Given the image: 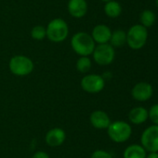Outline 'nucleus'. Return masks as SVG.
Listing matches in <instances>:
<instances>
[{
    "label": "nucleus",
    "mask_w": 158,
    "mask_h": 158,
    "mask_svg": "<svg viewBox=\"0 0 158 158\" xmlns=\"http://www.w3.org/2000/svg\"><path fill=\"white\" fill-rule=\"evenodd\" d=\"M71 46L80 56H88L89 55H92L96 45L91 35L80 31L73 35L71 39Z\"/></svg>",
    "instance_id": "obj_1"
},
{
    "label": "nucleus",
    "mask_w": 158,
    "mask_h": 158,
    "mask_svg": "<svg viewBox=\"0 0 158 158\" xmlns=\"http://www.w3.org/2000/svg\"><path fill=\"white\" fill-rule=\"evenodd\" d=\"M148 113H149V118L152 120V122L155 125L158 126V104L153 106L150 111H148Z\"/></svg>",
    "instance_id": "obj_21"
},
{
    "label": "nucleus",
    "mask_w": 158,
    "mask_h": 158,
    "mask_svg": "<svg viewBox=\"0 0 158 158\" xmlns=\"http://www.w3.org/2000/svg\"><path fill=\"white\" fill-rule=\"evenodd\" d=\"M32 158H49V156L47 153H45L43 151H37L33 155Z\"/></svg>",
    "instance_id": "obj_23"
},
{
    "label": "nucleus",
    "mask_w": 158,
    "mask_h": 158,
    "mask_svg": "<svg viewBox=\"0 0 158 158\" xmlns=\"http://www.w3.org/2000/svg\"><path fill=\"white\" fill-rule=\"evenodd\" d=\"M107 133L113 142L121 143L127 142L130 138L132 129L131 126L125 121H115L110 124L107 129Z\"/></svg>",
    "instance_id": "obj_3"
},
{
    "label": "nucleus",
    "mask_w": 158,
    "mask_h": 158,
    "mask_svg": "<svg viewBox=\"0 0 158 158\" xmlns=\"http://www.w3.org/2000/svg\"><path fill=\"white\" fill-rule=\"evenodd\" d=\"M101 1H103V2H109V1H112V0H101Z\"/></svg>",
    "instance_id": "obj_25"
},
{
    "label": "nucleus",
    "mask_w": 158,
    "mask_h": 158,
    "mask_svg": "<svg viewBox=\"0 0 158 158\" xmlns=\"http://www.w3.org/2000/svg\"><path fill=\"white\" fill-rule=\"evenodd\" d=\"M146 158H158V153H150V155L147 156Z\"/></svg>",
    "instance_id": "obj_24"
},
{
    "label": "nucleus",
    "mask_w": 158,
    "mask_h": 158,
    "mask_svg": "<svg viewBox=\"0 0 158 158\" xmlns=\"http://www.w3.org/2000/svg\"><path fill=\"white\" fill-rule=\"evenodd\" d=\"M46 31L47 37L49 41L53 43H61L67 38L69 34V28L62 19H54L48 22Z\"/></svg>",
    "instance_id": "obj_2"
},
{
    "label": "nucleus",
    "mask_w": 158,
    "mask_h": 158,
    "mask_svg": "<svg viewBox=\"0 0 158 158\" xmlns=\"http://www.w3.org/2000/svg\"><path fill=\"white\" fill-rule=\"evenodd\" d=\"M90 158H113L112 155L104 150H97L92 153Z\"/></svg>",
    "instance_id": "obj_22"
},
{
    "label": "nucleus",
    "mask_w": 158,
    "mask_h": 158,
    "mask_svg": "<svg viewBox=\"0 0 158 158\" xmlns=\"http://www.w3.org/2000/svg\"><path fill=\"white\" fill-rule=\"evenodd\" d=\"M76 69L81 73H87L91 68V60L88 56H80L76 61Z\"/></svg>",
    "instance_id": "obj_19"
},
{
    "label": "nucleus",
    "mask_w": 158,
    "mask_h": 158,
    "mask_svg": "<svg viewBox=\"0 0 158 158\" xmlns=\"http://www.w3.org/2000/svg\"><path fill=\"white\" fill-rule=\"evenodd\" d=\"M104 12L110 18H117L120 16L122 12V6L118 2L112 0V1L106 2L104 6Z\"/></svg>",
    "instance_id": "obj_17"
},
{
    "label": "nucleus",
    "mask_w": 158,
    "mask_h": 158,
    "mask_svg": "<svg viewBox=\"0 0 158 158\" xmlns=\"http://www.w3.org/2000/svg\"><path fill=\"white\" fill-rule=\"evenodd\" d=\"M142 146L150 153H158V126L153 125L147 128L141 138Z\"/></svg>",
    "instance_id": "obj_8"
},
{
    "label": "nucleus",
    "mask_w": 158,
    "mask_h": 158,
    "mask_svg": "<svg viewBox=\"0 0 158 158\" xmlns=\"http://www.w3.org/2000/svg\"><path fill=\"white\" fill-rule=\"evenodd\" d=\"M111 35H112L111 29L104 24H99L95 26L91 33L92 39L94 40L95 43H98L99 44H108V42L110 41Z\"/></svg>",
    "instance_id": "obj_12"
},
{
    "label": "nucleus",
    "mask_w": 158,
    "mask_h": 158,
    "mask_svg": "<svg viewBox=\"0 0 158 158\" xmlns=\"http://www.w3.org/2000/svg\"><path fill=\"white\" fill-rule=\"evenodd\" d=\"M89 121L91 125L97 130H105L110 126L111 119L108 114L102 110H96L90 114Z\"/></svg>",
    "instance_id": "obj_10"
},
{
    "label": "nucleus",
    "mask_w": 158,
    "mask_h": 158,
    "mask_svg": "<svg viewBox=\"0 0 158 158\" xmlns=\"http://www.w3.org/2000/svg\"><path fill=\"white\" fill-rule=\"evenodd\" d=\"M153 86L148 82H139L133 87L131 91L132 97L139 102L148 101L153 96Z\"/></svg>",
    "instance_id": "obj_9"
},
{
    "label": "nucleus",
    "mask_w": 158,
    "mask_h": 158,
    "mask_svg": "<svg viewBox=\"0 0 158 158\" xmlns=\"http://www.w3.org/2000/svg\"><path fill=\"white\" fill-rule=\"evenodd\" d=\"M109 42L113 47H121L127 43V33L123 30H115L112 32Z\"/></svg>",
    "instance_id": "obj_16"
},
{
    "label": "nucleus",
    "mask_w": 158,
    "mask_h": 158,
    "mask_svg": "<svg viewBox=\"0 0 158 158\" xmlns=\"http://www.w3.org/2000/svg\"><path fill=\"white\" fill-rule=\"evenodd\" d=\"M124 158H146L145 149L139 144H131L124 151Z\"/></svg>",
    "instance_id": "obj_15"
},
{
    "label": "nucleus",
    "mask_w": 158,
    "mask_h": 158,
    "mask_svg": "<svg viewBox=\"0 0 158 158\" xmlns=\"http://www.w3.org/2000/svg\"><path fill=\"white\" fill-rule=\"evenodd\" d=\"M148 118H149L148 110L144 107H142V106L134 107L129 113V121L135 125H141V124L144 123Z\"/></svg>",
    "instance_id": "obj_14"
},
{
    "label": "nucleus",
    "mask_w": 158,
    "mask_h": 158,
    "mask_svg": "<svg viewBox=\"0 0 158 158\" xmlns=\"http://www.w3.org/2000/svg\"><path fill=\"white\" fill-rule=\"evenodd\" d=\"M156 6H158V0H156Z\"/></svg>",
    "instance_id": "obj_26"
},
{
    "label": "nucleus",
    "mask_w": 158,
    "mask_h": 158,
    "mask_svg": "<svg viewBox=\"0 0 158 158\" xmlns=\"http://www.w3.org/2000/svg\"><path fill=\"white\" fill-rule=\"evenodd\" d=\"M67 9L72 17L80 19L87 14L88 3L86 0H69Z\"/></svg>",
    "instance_id": "obj_13"
},
{
    "label": "nucleus",
    "mask_w": 158,
    "mask_h": 158,
    "mask_svg": "<svg viewBox=\"0 0 158 158\" xmlns=\"http://www.w3.org/2000/svg\"><path fill=\"white\" fill-rule=\"evenodd\" d=\"M140 19H141L142 25L143 27H145V28L151 27L152 25H154V23L156 21V14L152 10L146 9L142 12Z\"/></svg>",
    "instance_id": "obj_18"
},
{
    "label": "nucleus",
    "mask_w": 158,
    "mask_h": 158,
    "mask_svg": "<svg viewBox=\"0 0 158 158\" xmlns=\"http://www.w3.org/2000/svg\"><path fill=\"white\" fill-rule=\"evenodd\" d=\"M31 36H32L33 39L37 40V41H41V40L45 39L47 37L46 28L44 26H42V25L34 26L31 31Z\"/></svg>",
    "instance_id": "obj_20"
},
{
    "label": "nucleus",
    "mask_w": 158,
    "mask_h": 158,
    "mask_svg": "<svg viewBox=\"0 0 158 158\" xmlns=\"http://www.w3.org/2000/svg\"><path fill=\"white\" fill-rule=\"evenodd\" d=\"M81 88L88 94H98L102 92L105 86L103 77L98 74H88L81 80Z\"/></svg>",
    "instance_id": "obj_7"
},
{
    "label": "nucleus",
    "mask_w": 158,
    "mask_h": 158,
    "mask_svg": "<svg viewBox=\"0 0 158 158\" xmlns=\"http://www.w3.org/2000/svg\"><path fill=\"white\" fill-rule=\"evenodd\" d=\"M8 68L12 74L22 77L32 73L34 70V63L28 56L18 55L10 58Z\"/></svg>",
    "instance_id": "obj_4"
},
{
    "label": "nucleus",
    "mask_w": 158,
    "mask_h": 158,
    "mask_svg": "<svg viewBox=\"0 0 158 158\" xmlns=\"http://www.w3.org/2000/svg\"><path fill=\"white\" fill-rule=\"evenodd\" d=\"M94 61L100 66L110 65L115 56L114 47L110 44H102L95 46V49L92 53Z\"/></svg>",
    "instance_id": "obj_6"
},
{
    "label": "nucleus",
    "mask_w": 158,
    "mask_h": 158,
    "mask_svg": "<svg viewBox=\"0 0 158 158\" xmlns=\"http://www.w3.org/2000/svg\"><path fill=\"white\" fill-rule=\"evenodd\" d=\"M66 139L65 131L61 128H53L47 131L45 141L46 143L50 147H58L61 146Z\"/></svg>",
    "instance_id": "obj_11"
},
{
    "label": "nucleus",
    "mask_w": 158,
    "mask_h": 158,
    "mask_svg": "<svg viewBox=\"0 0 158 158\" xmlns=\"http://www.w3.org/2000/svg\"><path fill=\"white\" fill-rule=\"evenodd\" d=\"M148 31L142 25L137 24L132 26L127 33V44L134 50L141 49L146 44Z\"/></svg>",
    "instance_id": "obj_5"
}]
</instances>
